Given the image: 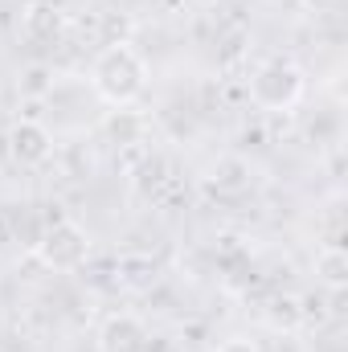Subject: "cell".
<instances>
[{"mask_svg":"<svg viewBox=\"0 0 348 352\" xmlns=\"http://www.w3.org/2000/svg\"><path fill=\"white\" fill-rule=\"evenodd\" d=\"M90 87L107 107H131L144 90H148V62L135 45L127 41H111L94 66H90Z\"/></svg>","mask_w":348,"mask_h":352,"instance_id":"1","label":"cell"},{"mask_svg":"<svg viewBox=\"0 0 348 352\" xmlns=\"http://www.w3.org/2000/svg\"><path fill=\"white\" fill-rule=\"evenodd\" d=\"M307 90L303 70L291 58H266L250 74V102L262 111H291Z\"/></svg>","mask_w":348,"mask_h":352,"instance_id":"2","label":"cell"},{"mask_svg":"<svg viewBox=\"0 0 348 352\" xmlns=\"http://www.w3.org/2000/svg\"><path fill=\"white\" fill-rule=\"evenodd\" d=\"M33 254L50 266V270H78L90 254V238L78 221L58 217V221L45 226V234H41V242H37Z\"/></svg>","mask_w":348,"mask_h":352,"instance_id":"3","label":"cell"},{"mask_svg":"<svg viewBox=\"0 0 348 352\" xmlns=\"http://www.w3.org/2000/svg\"><path fill=\"white\" fill-rule=\"evenodd\" d=\"M4 144H8V156L21 168H37V164H45L54 156V131L45 123H37V119H17L8 127Z\"/></svg>","mask_w":348,"mask_h":352,"instance_id":"4","label":"cell"},{"mask_svg":"<svg viewBox=\"0 0 348 352\" xmlns=\"http://www.w3.org/2000/svg\"><path fill=\"white\" fill-rule=\"evenodd\" d=\"M98 352H152V332L140 316L115 311L98 328Z\"/></svg>","mask_w":348,"mask_h":352,"instance_id":"5","label":"cell"},{"mask_svg":"<svg viewBox=\"0 0 348 352\" xmlns=\"http://www.w3.org/2000/svg\"><path fill=\"white\" fill-rule=\"evenodd\" d=\"M262 324H266L270 332H279V336L299 332V328L307 324V316H303V299H299V295H287V291L270 295L266 307H262Z\"/></svg>","mask_w":348,"mask_h":352,"instance_id":"6","label":"cell"},{"mask_svg":"<svg viewBox=\"0 0 348 352\" xmlns=\"http://www.w3.org/2000/svg\"><path fill=\"white\" fill-rule=\"evenodd\" d=\"M21 29H25L29 41H54V37H62L66 16H62V8H54V4H29L25 16H21Z\"/></svg>","mask_w":348,"mask_h":352,"instance_id":"7","label":"cell"},{"mask_svg":"<svg viewBox=\"0 0 348 352\" xmlns=\"http://www.w3.org/2000/svg\"><path fill=\"white\" fill-rule=\"evenodd\" d=\"M205 184H209L213 192H246V188H250V168H246L238 156H226V160H217V164L209 168Z\"/></svg>","mask_w":348,"mask_h":352,"instance_id":"8","label":"cell"},{"mask_svg":"<svg viewBox=\"0 0 348 352\" xmlns=\"http://www.w3.org/2000/svg\"><path fill=\"white\" fill-rule=\"evenodd\" d=\"M316 278L328 287V291H345L348 287V254L345 246H324L320 254H316Z\"/></svg>","mask_w":348,"mask_h":352,"instance_id":"9","label":"cell"},{"mask_svg":"<svg viewBox=\"0 0 348 352\" xmlns=\"http://www.w3.org/2000/svg\"><path fill=\"white\" fill-rule=\"evenodd\" d=\"M8 234H12V242H21L25 250H37V242H41V234H45V221H41L29 205H21V213L8 209Z\"/></svg>","mask_w":348,"mask_h":352,"instance_id":"10","label":"cell"},{"mask_svg":"<svg viewBox=\"0 0 348 352\" xmlns=\"http://www.w3.org/2000/svg\"><path fill=\"white\" fill-rule=\"evenodd\" d=\"M102 127H107V131H111V135H115L119 144H140L135 135L144 131V119H140V115H131L127 107H119V115H111V119H107Z\"/></svg>","mask_w":348,"mask_h":352,"instance_id":"11","label":"cell"},{"mask_svg":"<svg viewBox=\"0 0 348 352\" xmlns=\"http://www.w3.org/2000/svg\"><path fill=\"white\" fill-rule=\"evenodd\" d=\"M25 94H50L54 90V78H50V70L45 66H33V70H25V82H21Z\"/></svg>","mask_w":348,"mask_h":352,"instance_id":"12","label":"cell"},{"mask_svg":"<svg viewBox=\"0 0 348 352\" xmlns=\"http://www.w3.org/2000/svg\"><path fill=\"white\" fill-rule=\"evenodd\" d=\"M217 352H262V349H259V340H250V336H230V340H221Z\"/></svg>","mask_w":348,"mask_h":352,"instance_id":"13","label":"cell"}]
</instances>
